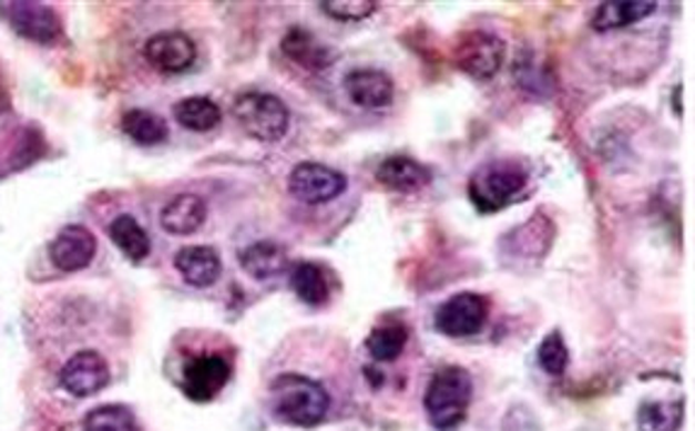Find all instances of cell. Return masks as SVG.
<instances>
[{
    "label": "cell",
    "instance_id": "cell-13",
    "mask_svg": "<svg viewBox=\"0 0 695 431\" xmlns=\"http://www.w3.org/2000/svg\"><path fill=\"white\" fill-rule=\"evenodd\" d=\"M349 100L361 110H384L396 98V85L386 71L357 69L345 75Z\"/></svg>",
    "mask_w": 695,
    "mask_h": 431
},
{
    "label": "cell",
    "instance_id": "cell-25",
    "mask_svg": "<svg viewBox=\"0 0 695 431\" xmlns=\"http://www.w3.org/2000/svg\"><path fill=\"white\" fill-rule=\"evenodd\" d=\"M292 289L306 306L318 308L330 298V284L325 271L313 263H298L292 271Z\"/></svg>",
    "mask_w": 695,
    "mask_h": 431
},
{
    "label": "cell",
    "instance_id": "cell-6",
    "mask_svg": "<svg viewBox=\"0 0 695 431\" xmlns=\"http://www.w3.org/2000/svg\"><path fill=\"white\" fill-rule=\"evenodd\" d=\"M347 189V177L339 170L323 165V163H298L292 175H288V192L294 194L298 202L320 206L330 204L337 197H343Z\"/></svg>",
    "mask_w": 695,
    "mask_h": 431
},
{
    "label": "cell",
    "instance_id": "cell-5",
    "mask_svg": "<svg viewBox=\"0 0 695 431\" xmlns=\"http://www.w3.org/2000/svg\"><path fill=\"white\" fill-rule=\"evenodd\" d=\"M504 54L507 44L500 37L484 30H473L458 39V44L453 49V61L456 66L466 75L473 78V81L488 83L502 71Z\"/></svg>",
    "mask_w": 695,
    "mask_h": 431
},
{
    "label": "cell",
    "instance_id": "cell-14",
    "mask_svg": "<svg viewBox=\"0 0 695 431\" xmlns=\"http://www.w3.org/2000/svg\"><path fill=\"white\" fill-rule=\"evenodd\" d=\"M175 267L190 286L206 289L214 286L223 271V263L218 250L212 245H187L175 255Z\"/></svg>",
    "mask_w": 695,
    "mask_h": 431
},
{
    "label": "cell",
    "instance_id": "cell-26",
    "mask_svg": "<svg viewBox=\"0 0 695 431\" xmlns=\"http://www.w3.org/2000/svg\"><path fill=\"white\" fill-rule=\"evenodd\" d=\"M85 431H136L134 412L124 404H102V408L90 410L85 422Z\"/></svg>",
    "mask_w": 695,
    "mask_h": 431
},
{
    "label": "cell",
    "instance_id": "cell-17",
    "mask_svg": "<svg viewBox=\"0 0 695 431\" xmlns=\"http://www.w3.org/2000/svg\"><path fill=\"white\" fill-rule=\"evenodd\" d=\"M657 8L660 6L654 0H606V3H599L592 18V28L596 32L625 30L631 24L654 16Z\"/></svg>",
    "mask_w": 695,
    "mask_h": 431
},
{
    "label": "cell",
    "instance_id": "cell-10",
    "mask_svg": "<svg viewBox=\"0 0 695 431\" xmlns=\"http://www.w3.org/2000/svg\"><path fill=\"white\" fill-rule=\"evenodd\" d=\"M59 383L73 398H90L110 383V366L98 351H78L75 357L65 361Z\"/></svg>",
    "mask_w": 695,
    "mask_h": 431
},
{
    "label": "cell",
    "instance_id": "cell-1",
    "mask_svg": "<svg viewBox=\"0 0 695 431\" xmlns=\"http://www.w3.org/2000/svg\"><path fill=\"white\" fill-rule=\"evenodd\" d=\"M269 408L279 422L310 429L327 417L330 396L318 381L304 373H282L269 386Z\"/></svg>",
    "mask_w": 695,
    "mask_h": 431
},
{
    "label": "cell",
    "instance_id": "cell-24",
    "mask_svg": "<svg viewBox=\"0 0 695 431\" xmlns=\"http://www.w3.org/2000/svg\"><path fill=\"white\" fill-rule=\"evenodd\" d=\"M122 129L139 146H159V143L167 141L170 136L163 116L149 110H129L122 120Z\"/></svg>",
    "mask_w": 695,
    "mask_h": 431
},
{
    "label": "cell",
    "instance_id": "cell-28",
    "mask_svg": "<svg viewBox=\"0 0 695 431\" xmlns=\"http://www.w3.org/2000/svg\"><path fill=\"white\" fill-rule=\"evenodd\" d=\"M318 6L325 16L339 22H361L371 18L378 8L376 0H323Z\"/></svg>",
    "mask_w": 695,
    "mask_h": 431
},
{
    "label": "cell",
    "instance_id": "cell-29",
    "mask_svg": "<svg viewBox=\"0 0 695 431\" xmlns=\"http://www.w3.org/2000/svg\"><path fill=\"white\" fill-rule=\"evenodd\" d=\"M681 112H684V110H681V85H676L674 88V114L681 116Z\"/></svg>",
    "mask_w": 695,
    "mask_h": 431
},
{
    "label": "cell",
    "instance_id": "cell-27",
    "mask_svg": "<svg viewBox=\"0 0 695 431\" xmlns=\"http://www.w3.org/2000/svg\"><path fill=\"white\" fill-rule=\"evenodd\" d=\"M538 366L553 378L565 376L568 366H570V349L565 345V337H562L560 330H553L548 337H543V342L538 345Z\"/></svg>",
    "mask_w": 695,
    "mask_h": 431
},
{
    "label": "cell",
    "instance_id": "cell-12",
    "mask_svg": "<svg viewBox=\"0 0 695 431\" xmlns=\"http://www.w3.org/2000/svg\"><path fill=\"white\" fill-rule=\"evenodd\" d=\"M98 240L85 226H63L49 245V257L61 271H81L95 259Z\"/></svg>",
    "mask_w": 695,
    "mask_h": 431
},
{
    "label": "cell",
    "instance_id": "cell-21",
    "mask_svg": "<svg viewBox=\"0 0 695 431\" xmlns=\"http://www.w3.org/2000/svg\"><path fill=\"white\" fill-rule=\"evenodd\" d=\"M410 332L402 322H384L376 325V328L366 337V349L378 363H390L396 361L405 347H408Z\"/></svg>",
    "mask_w": 695,
    "mask_h": 431
},
{
    "label": "cell",
    "instance_id": "cell-22",
    "mask_svg": "<svg viewBox=\"0 0 695 431\" xmlns=\"http://www.w3.org/2000/svg\"><path fill=\"white\" fill-rule=\"evenodd\" d=\"M681 424H684V400H647L640 404V431H678Z\"/></svg>",
    "mask_w": 695,
    "mask_h": 431
},
{
    "label": "cell",
    "instance_id": "cell-7",
    "mask_svg": "<svg viewBox=\"0 0 695 431\" xmlns=\"http://www.w3.org/2000/svg\"><path fill=\"white\" fill-rule=\"evenodd\" d=\"M488 312L490 304L484 296L473 291L456 294L439 306L435 316V328L439 335L446 337H473L482 332L484 322H488Z\"/></svg>",
    "mask_w": 695,
    "mask_h": 431
},
{
    "label": "cell",
    "instance_id": "cell-15",
    "mask_svg": "<svg viewBox=\"0 0 695 431\" xmlns=\"http://www.w3.org/2000/svg\"><path fill=\"white\" fill-rule=\"evenodd\" d=\"M376 179L392 192L412 194L429 187L431 170L415 158H408V155H390L378 165Z\"/></svg>",
    "mask_w": 695,
    "mask_h": 431
},
{
    "label": "cell",
    "instance_id": "cell-23",
    "mask_svg": "<svg viewBox=\"0 0 695 431\" xmlns=\"http://www.w3.org/2000/svg\"><path fill=\"white\" fill-rule=\"evenodd\" d=\"M175 120L187 132H212L223 120V112L214 100L208 98H185L175 104Z\"/></svg>",
    "mask_w": 695,
    "mask_h": 431
},
{
    "label": "cell",
    "instance_id": "cell-8",
    "mask_svg": "<svg viewBox=\"0 0 695 431\" xmlns=\"http://www.w3.org/2000/svg\"><path fill=\"white\" fill-rule=\"evenodd\" d=\"M233 366L221 355H196L182 369V393L194 402H212L228 386Z\"/></svg>",
    "mask_w": 695,
    "mask_h": 431
},
{
    "label": "cell",
    "instance_id": "cell-16",
    "mask_svg": "<svg viewBox=\"0 0 695 431\" xmlns=\"http://www.w3.org/2000/svg\"><path fill=\"white\" fill-rule=\"evenodd\" d=\"M282 51L288 61L306 71H325L333 63V51L306 28H292L282 39Z\"/></svg>",
    "mask_w": 695,
    "mask_h": 431
},
{
    "label": "cell",
    "instance_id": "cell-19",
    "mask_svg": "<svg viewBox=\"0 0 695 431\" xmlns=\"http://www.w3.org/2000/svg\"><path fill=\"white\" fill-rule=\"evenodd\" d=\"M238 259L245 274H251V277L257 281L277 279L279 274L288 269V255L284 247L274 240H257L253 245L243 247Z\"/></svg>",
    "mask_w": 695,
    "mask_h": 431
},
{
    "label": "cell",
    "instance_id": "cell-18",
    "mask_svg": "<svg viewBox=\"0 0 695 431\" xmlns=\"http://www.w3.org/2000/svg\"><path fill=\"white\" fill-rule=\"evenodd\" d=\"M206 214L208 208L200 194H177L163 206L161 226L170 235H192L204 226Z\"/></svg>",
    "mask_w": 695,
    "mask_h": 431
},
{
    "label": "cell",
    "instance_id": "cell-11",
    "mask_svg": "<svg viewBox=\"0 0 695 431\" xmlns=\"http://www.w3.org/2000/svg\"><path fill=\"white\" fill-rule=\"evenodd\" d=\"M143 57L163 73H185L196 61V44L185 32H159L143 47Z\"/></svg>",
    "mask_w": 695,
    "mask_h": 431
},
{
    "label": "cell",
    "instance_id": "cell-20",
    "mask_svg": "<svg viewBox=\"0 0 695 431\" xmlns=\"http://www.w3.org/2000/svg\"><path fill=\"white\" fill-rule=\"evenodd\" d=\"M110 238L131 259V263H141V259H146L151 253L149 233L143 230L139 220L129 214H122L112 220Z\"/></svg>",
    "mask_w": 695,
    "mask_h": 431
},
{
    "label": "cell",
    "instance_id": "cell-3",
    "mask_svg": "<svg viewBox=\"0 0 695 431\" xmlns=\"http://www.w3.org/2000/svg\"><path fill=\"white\" fill-rule=\"evenodd\" d=\"M529 185L523 165L511 161H492L480 165L468 182V197L480 214H497L514 202Z\"/></svg>",
    "mask_w": 695,
    "mask_h": 431
},
{
    "label": "cell",
    "instance_id": "cell-2",
    "mask_svg": "<svg viewBox=\"0 0 695 431\" xmlns=\"http://www.w3.org/2000/svg\"><path fill=\"white\" fill-rule=\"evenodd\" d=\"M473 400V378L463 366H443L431 376L425 393L429 424L437 431H456L466 422Z\"/></svg>",
    "mask_w": 695,
    "mask_h": 431
},
{
    "label": "cell",
    "instance_id": "cell-9",
    "mask_svg": "<svg viewBox=\"0 0 695 431\" xmlns=\"http://www.w3.org/2000/svg\"><path fill=\"white\" fill-rule=\"evenodd\" d=\"M0 12L8 24L20 37L30 39L37 44H54L61 37V20L57 10L47 3H34V0H12V3L0 6Z\"/></svg>",
    "mask_w": 695,
    "mask_h": 431
},
{
    "label": "cell",
    "instance_id": "cell-4",
    "mask_svg": "<svg viewBox=\"0 0 695 431\" xmlns=\"http://www.w3.org/2000/svg\"><path fill=\"white\" fill-rule=\"evenodd\" d=\"M233 116L243 132L259 143H277L286 136L292 114L282 98L272 93H243L233 104Z\"/></svg>",
    "mask_w": 695,
    "mask_h": 431
}]
</instances>
